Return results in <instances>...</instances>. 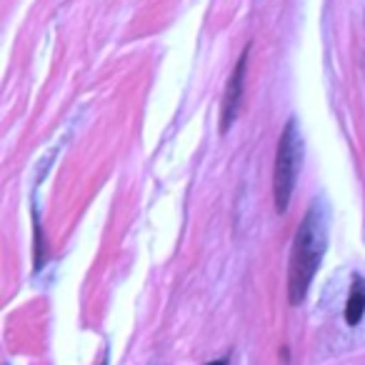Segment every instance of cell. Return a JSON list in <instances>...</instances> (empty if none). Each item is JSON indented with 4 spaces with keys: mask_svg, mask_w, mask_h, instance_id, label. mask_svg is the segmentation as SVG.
I'll return each mask as SVG.
<instances>
[{
    "mask_svg": "<svg viewBox=\"0 0 365 365\" xmlns=\"http://www.w3.org/2000/svg\"><path fill=\"white\" fill-rule=\"evenodd\" d=\"M328 205H325L323 198H315L293 238V253H290L288 270V295L293 305L303 303L310 283H313L315 273H318L320 263H323L325 248H328Z\"/></svg>",
    "mask_w": 365,
    "mask_h": 365,
    "instance_id": "obj_1",
    "label": "cell"
},
{
    "mask_svg": "<svg viewBox=\"0 0 365 365\" xmlns=\"http://www.w3.org/2000/svg\"><path fill=\"white\" fill-rule=\"evenodd\" d=\"M300 163H303V138L298 130V120L290 118L280 135L278 153H275V173H273V198L275 210L285 213L293 198L295 180H298Z\"/></svg>",
    "mask_w": 365,
    "mask_h": 365,
    "instance_id": "obj_2",
    "label": "cell"
},
{
    "mask_svg": "<svg viewBox=\"0 0 365 365\" xmlns=\"http://www.w3.org/2000/svg\"><path fill=\"white\" fill-rule=\"evenodd\" d=\"M248 48L240 56L238 66H235L233 76H230L228 86H225V96H223V106H220V133H225L233 125L235 115L240 110V101H243V86H245V68H248Z\"/></svg>",
    "mask_w": 365,
    "mask_h": 365,
    "instance_id": "obj_3",
    "label": "cell"
},
{
    "mask_svg": "<svg viewBox=\"0 0 365 365\" xmlns=\"http://www.w3.org/2000/svg\"><path fill=\"white\" fill-rule=\"evenodd\" d=\"M363 315H365V283L363 280H355L348 303H345V323L358 325L363 320Z\"/></svg>",
    "mask_w": 365,
    "mask_h": 365,
    "instance_id": "obj_4",
    "label": "cell"
},
{
    "mask_svg": "<svg viewBox=\"0 0 365 365\" xmlns=\"http://www.w3.org/2000/svg\"><path fill=\"white\" fill-rule=\"evenodd\" d=\"M208 365H228V360H213V363H208Z\"/></svg>",
    "mask_w": 365,
    "mask_h": 365,
    "instance_id": "obj_5",
    "label": "cell"
},
{
    "mask_svg": "<svg viewBox=\"0 0 365 365\" xmlns=\"http://www.w3.org/2000/svg\"><path fill=\"white\" fill-rule=\"evenodd\" d=\"M103 365H106V363H103Z\"/></svg>",
    "mask_w": 365,
    "mask_h": 365,
    "instance_id": "obj_6",
    "label": "cell"
}]
</instances>
